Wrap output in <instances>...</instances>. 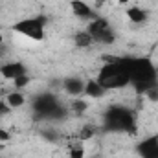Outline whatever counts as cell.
<instances>
[{
	"label": "cell",
	"instance_id": "cell-1",
	"mask_svg": "<svg viewBox=\"0 0 158 158\" xmlns=\"http://www.w3.org/2000/svg\"><path fill=\"white\" fill-rule=\"evenodd\" d=\"M127 74L131 79V85L138 90V92H147L149 88H153L156 85V68L149 59L143 57H127L121 59Z\"/></svg>",
	"mask_w": 158,
	"mask_h": 158
},
{
	"label": "cell",
	"instance_id": "cell-16",
	"mask_svg": "<svg viewBox=\"0 0 158 158\" xmlns=\"http://www.w3.org/2000/svg\"><path fill=\"white\" fill-rule=\"evenodd\" d=\"M72 107H74V110H76V112H79V114H83V112H85V109H86V103H85V101H74V105H72Z\"/></svg>",
	"mask_w": 158,
	"mask_h": 158
},
{
	"label": "cell",
	"instance_id": "cell-10",
	"mask_svg": "<svg viewBox=\"0 0 158 158\" xmlns=\"http://www.w3.org/2000/svg\"><path fill=\"white\" fill-rule=\"evenodd\" d=\"M125 17H127V20L132 22V24H143V22L147 20V11H145L143 7H140V6H131V7L125 11Z\"/></svg>",
	"mask_w": 158,
	"mask_h": 158
},
{
	"label": "cell",
	"instance_id": "cell-4",
	"mask_svg": "<svg viewBox=\"0 0 158 158\" xmlns=\"http://www.w3.org/2000/svg\"><path fill=\"white\" fill-rule=\"evenodd\" d=\"M105 123L110 131H131L134 129V118L132 112L125 107H112L109 109V112L105 114Z\"/></svg>",
	"mask_w": 158,
	"mask_h": 158
},
{
	"label": "cell",
	"instance_id": "cell-14",
	"mask_svg": "<svg viewBox=\"0 0 158 158\" xmlns=\"http://www.w3.org/2000/svg\"><path fill=\"white\" fill-rule=\"evenodd\" d=\"M31 83V77L28 76V74H24V76H20V77L13 79V85H15V88H24V86H28Z\"/></svg>",
	"mask_w": 158,
	"mask_h": 158
},
{
	"label": "cell",
	"instance_id": "cell-7",
	"mask_svg": "<svg viewBox=\"0 0 158 158\" xmlns=\"http://www.w3.org/2000/svg\"><path fill=\"white\" fill-rule=\"evenodd\" d=\"M26 74V66L22 63H6L0 66V76L2 79H17Z\"/></svg>",
	"mask_w": 158,
	"mask_h": 158
},
{
	"label": "cell",
	"instance_id": "cell-19",
	"mask_svg": "<svg viewBox=\"0 0 158 158\" xmlns=\"http://www.w3.org/2000/svg\"><path fill=\"white\" fill-rule=\"evenodd\" d=\"M2 42H4V35L0 33V46H2Z\"/></svg>",
	"mask_w": 158,
	"mask_h": 158
},
{
	"label": "cell",
	"instance_id": "cell-8",
	"mask_svg": "<svg viewBox=\"0 0 158 158\" xmlns=\"http://www.w3.org/2000/svg\"><path fill=\"white\" fill-rule=\"evenodd\" d=\"M85 83L86 81H83V79H79V77H68V79H64L63 88H64L66 94L77 98L81 94H85Z\"/></svg>",
	"mask_w": 158,
	"mask_h": 158
},
{
	"label": "cell",
	"instance_id": "cell-5",
	"mask_svg": "<svg viewBox=\"0 0 158 158\" xmlns=\"http://www.w3.org/2000/svg\"><path fill=\"white\" fill-rule=\"evenodd\" d=\"M94 42H101V44H110L114 40V31L109 24V20L105 19H94L90 24H88V30H86Z\"/></svg>",
	"mask_w": 158,
	"mask_h": 158
},
{
	"label": "cell",
	"instance_id": "cell-20",
	"mask_svg": "<svg viewBox=\"0 0 158 158\" xmlns=\"http://www.w3.org/2000/svg\"><path fill=\"white\" fill-rule=\"evenodd\" d=\"M98 2H105V0H98Z\"/></svg>",
	"mask_w": 158,
	"mask_h": 158
},
{
	"label": "cell",
	"instance_id": "cell-11",
	"mask_svg": "<svg viewBox=\"0 0 158 158\" xmlns=\"http://www.w3.org/2000/svg\"><path fill=\"white\" fill-rule=\"evenodd\" d=\"M85 94L88 96V98H94V99H99V98H103L105 94H107V90L96 81V79H90V81H86L85 83Z\"/></svg>",
	"mask_w": 158,
	"mask_h": 158
},
{
	"label": "cell",
	"instance_id": "cell-18",
	"mask_svg": "<svg viewBox=\"0 0 158 158\" xmlns=\"http://www.w3.org/2000/svg\"><path fill=\"white\" fill-rule=\"evenodd\" d=\"M116 2H118L119 6H127V4H129L131 0H116Z\"/></svg>",
	"mask_w": 158,
	"mask_h": 158
},
{
	"label": "cell",
	"instance_id": "cell-13",
	"mask_svg": "<svg viewBox=\"0 0 158 158\" xmlns=\"http://www.w3.org/2000/svg\"><path fill=\"white\" fill-rule=\"evenodd\" d=\"M76 44H77L79 48H88L92 42H94V39H92V35L88 33V31H79V33H76Z\"/></svg>",
	"mask_w": 158,
	"mask_h": 158
},
{
	"label": "cell",
	"instance_id": "cell-17",
	"mask_svg": "<svg viewBox=\"0 0 158 158\" xmlns=\"http://www.w3.org/2000/svg\"><path fill=\"white\" fill-rule=\"evenodd\" d=\"M9 138H11L9 131H6V129H2V127H0V143H6V142H9Z\"/></svg>",
	"mask_w": 158,
	"mask_h": 158
},
{
	"label": "cell",
	"instance_id": "cell-9",
	"mask_svg": "<svg viewBox=\"0 0 158 158\" xmlns=\"http://www.w3.org/2000/svg\"><path fill=\"white\" fill-rule=\"evenodd\" d=\"M70 9H72V13L77 19H92V15H94V9L83 0H72L70 2Z\"/></svg>",
	"mask_w": 158,
	"mask_h": 158
},
{
	"label": "cell",
	"instance_id": "cell-15",
	"mask_svg": "<svg viewBox=\"0 0 158 158\" xmlns=\"http://www.w3.org/2000/svg\"><path fill=\"white\" fill-rule=\"evenodd\" d=\"M85 147L81 145V143H77V145H74L72 149H70V158H85Z\"/></svg>",
	"mask_w": 158,
	"mask_h": 158
},
{
	"label": "cell",
	"instance_id": "cell-3",
	"mask_svg": "<svg viewBox=\"0 0 158 158\" xmlns=\"http://www.w3.org/2000/svg\"><path fill=\"white\" fill-rule=\"evenodd\" d=\"M13 31L26 37L30 40L40 42L46 37V20L40 17H31V19H22L13 24Z\"/></svg>",
	"mask_w": 158,
	"mask_h": 158
},
{
	"label": "cell",
	"instance_id": "cell-6",
	"mask_svg": "<svg viewBox=\"0 0 158 158\" xmlns=\"http://www.w3.org/2000/svg\"><path fill=\"white\" fill-rule=\"evenodd\" d=\"M136 153L140 158H158V136H147L138 142Z\"/></svg>",
	"mask_w": 158,
	"mask_h": 158
},
{
	"label": "cell",
	"instance_id": "cell-2",
	"mask_svg": "<svg viewBox=\"0 0 158 158\" xmlns=\"http://www.w3.org/2000/svg\"><path fill=\"white\" fill-rule=\"evenodd\" d=\"M96 81L109 92V90H121L131 85V79L127 74V68L121 59H110L107 64H103L98 72Z\"/></svg>",
	"mask_w": 158,
	"mask_h": 158
},
{
	"label": "cell",
	"instance_id": "cell-12",
	"mask_svg": "<svg viewBox=\"0 0 158 158\" xmlns=\"http://www.w3.org/2000/svg\"><path fill=\"white\" fill-rule=\"evenodd\" d=\"M4 101H6L7 109H20V107H24L26 98H24V94L20 90H13V92L6 94V99Z\"/></svg>",
	"mask_w": 158,
	"mask_h": 158
}]
</instances>
